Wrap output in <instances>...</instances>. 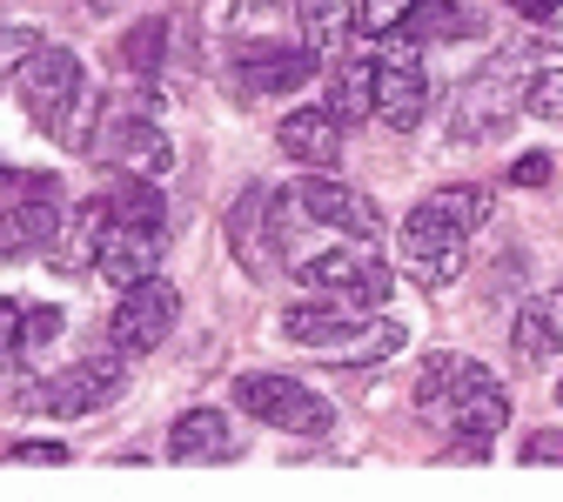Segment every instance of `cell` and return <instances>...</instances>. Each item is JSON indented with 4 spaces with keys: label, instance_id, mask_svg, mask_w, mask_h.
<instances>
[{
    "label": "cell",
    "instance_id": "obj_1",
    "mask_svg": "<svg viewBox=\"0 0 563 502\" xmlns=\"http://www.w3.org/2000/svg\"><path fill=\"white\" fill-rule=\"evenodd\" d=\"M416 409L430 415L437 428H450L456 443H489V436H497V428L510 422V389L489 376L476 355L437 348V355H422Z\"/></svg>",
    "mask_w": 563,
    "mask_h": 502
},
{
    "label": "cell",
    "instance_id": "obj_2",
    "mask_svg": "<svg viewBox=\"0 0 563 502\" xmlns=\"http://www.w3.org/2000/svg\"><path fill=\"white\" fill-rule=\"evenodd\" d=\"M530 75L537 67L523 60V54H489L476 75L463 81V94H456V114H450V134L456 141H497L517 114H530Z\"/></svg>",
    "mask_w": 563,
    "mask_h": 502
},
{
    "label": "cell",
    "instance_id": "obj_3",
    "mask_svg": "<svg viewBox=\"0 0 563 502\" xmlns=\"http://www.w3.org/2000/svg\"><path fill=\"white\" fill-rule=\"evenodd\" d=\"M88 155H95L101 168H114V175H148V181H162V175L175 168V141L155 127V114L141 108V101H128V108H108V114H101Z\"/></svg>",
    "mask_w": 563,
    "mask_h": 502
},
{
    "label": "cell",
    "instance_id": "obj_4",
    "mask_svg": "<svg viewBox=\"0 0 563 502\" xmlns=\"http://www.w3.org/2000/svg\"><path fill=\"white\" fill-rule=\"evenodd\" d=\"M235 402H242V415L282 428V436H329V422H335V409H329L309 382H296V376H268V369L235 376Z\"/></svg>",
    "mask_w": 563,
    "mask_h": 502
},
{
    "label": "cell",
    "instance_id": "obj_5",
    "mask_svg": "<svg viewBox=\"0 0 563 502\" xmlns=\"http://www.w3.org/2000/svg\"><path fill=\"white\" fill-rule=\"evenodd\" d=\"M296 275L309 281L316 295H342V302H356V309H383L389 289H396V275L376 261V242H349V235H342V248L302 255Z\"/></svg>",
    "mask_w": 563,
    "mask_h": 502
},
{
    "label": "cell",
    "instance_id": "obj_6",
    "mask_svg": "<svg viewBox=\"0 0 563 502\" xmlns=\"http://www.w3.org/2000/svg\"><path fill=\"white\" fill-rule=\"evenodd\" d=\"M121 362L114 355H101V362H75V369H47V376H34L27 389H21V409L27 415H54V422H67V415H95L101 402H114L121 395Z\"/></svg>",
    "mask_w": 563,
    "mask_h": 502
},
{
    "label": "cell",
    "instance_id": "obj_7",
    "mask_svg": "<svg viewBox=\"0 0 563 502\" xmlns=\"http://www.w3.org/2000/svg\"><path fill=\"white\" fill-rule=\"evenodd\" d=\"M396 255H402L409 281H422V289H450V281L463 275V261H470V235L422 201L409 222L396 228Z\"/></svg>",
    "mask_w": 563,
    "mask_h": 502
},
{
    "label": "cell",
    "instance_id": "obj_8",
    "mask_svg": "<svg viewBox=\"0 0 563 502\" xmlns=\"http://www.w3.org/2000/svg\"><path fill=\"white\" fill-rule=\"evenodd\" d=\"M282 201H289L309 228H329V235H349V242H383V208H376L369 194H356V188L329 181L322 168H309Z\"/></svg>",
    "mask_w": 563,
    "mask_h": 502
},
{
    "label": "cell",
    "instance_id": "obj_9",
    "mask_svg": "<svg viewBox=\"0 0 563 502\" xmlns=\"http://www.w3.org/2000/svg\"><path fill=\"white\" fill-rule=\"evenodd\" d=\"M175 315H181V295L168 289L162 275L128 281L121 302H114V315H108V342H114V355H155V348L175 335Z\"/></svg>",
    "mask_w": 563,
    "mask_h": 502
},
{
    "label": "cell",
    "instance_id": "obj_10",
    "mask_svg": "<svg viewBox=\"0 0 563 502\" xmlns=\"http://www.w3.org/2000/svg\"><path fill=\"white\" fill-rule=\"evenodd\" d=\"M14 88H21V108H27L41 127H60V121H67V108L81 101L88 75H81V60L67 54V47L41 41V47H34L21 67H14Z\"/></svg>",
    "mask_w": 563,
    "mask_h": 502
},
{
    "label": "cell",
    "instance_id": "obj_11",
    "mask_svg": "<svg viewBox=\"0 0 563 502\" xmlns=\"http://www.w3.org/2000/svg\"><path fill=\"white\" fill-rule=\"evenodd\" d=\"M60 181L54 175H34L14 201H0V255H41L54 248L60 222H67V208H60Z\"/></svg>",
    "mask_w": 563,
    "mask_h": 502
},
{
    "label": "cell",
    "instance_id": "obj_12",
    "mask_svg": "<svg viewBox=\"0 0 563 502\" xmlns=\"http://www.w3.org/2000/svg\"><path fill=\"white\" fill-rule=\"evenodd\" d=\"M229 248H235V261H242V275H268L275 268V255H282V228H275V194L262 188V181H249L242 194H235V208H229Z\"/></svg>",
    "mask_w": 563,
    "mask_h": 502
},
{
    "label": "cell",
    "instance_id": "obj_13",
    "mask_svg": "<svg viewBox=\"0 0 563 502\" xmlns=\"http://www.w3.org/2000/svg\"><path fill=\"white\" fill-rule=\"evenodd\" d=\"M155 261H162V228L108 214V222H101V242H95V268H101V281L128 289V281H148Z\"/></svg>",
    "mask_w": 563,
    "mask_h": 502
},
{
    "label": "cell",
    "instance_id": "obj_14",
    "mask_svg": "<svg viewBox=\"0 0 563 502\" xmlns=\"http://www.w3.org/2000/svg\"><path fill=\"white\" fill-rule=\"evenodd\" d=\"M422 114H430V75H422V60L416 54L376 60V121L396 134H416Z\"/></svg>",
    "mask_w": 563,
    "mask_h": 502
},
{
    "label": "cell",
    "instance_id": "obj_15",
    "mask_svg": "<svg viewBox=\"0 0 563 502\" xmlns=\"http://www.w3.org/2000/svg\"><path fill=\"white\" fill-rule=\"evenodd\" d=\"M316 60H322V47H309V41H302V47L262 41V47H249L235 88H242V94H296V88L316 81Z\"/></svg>",
    "mask_w": 563,
    "mask_h": 502
},
{
    "label": "cell",
    "instance_id": "obj_16",
    "mask_svg": "<svg viewBox=\"0 0 563 502\" xmlns=\"http://www.w3.org/2000/svg\"><path fill=\"white\" fill-rule=\"evenodd\" d=\"M168 456L175 462H235L242 456V428L222 409H181L168 422Z\"/></svg>",
    "mask_w": 563,
    "mask_h": 502
},
{
    "label": "cell",
    "instance_id": "obj_17",
    "mask_svg": "<svg viewBox=\"0 0 563 502\" xmlns=\"http://www.w3.org/2000/svg\"><path fill=\"white\" fill-rule=\"evenodd\" d=\"M275 148L289 155L296 168H335L342 161V114L335 108H296L289 121L275 127Z\"/></svg>",
    "mask_w": 563,
    "mask_h": 502
},
{
    "label": "cell",
    "instance_id": "obj_18",
    "mask_svg": "<svg viewBox=\"0 0 563 502\" xmlns=\"http://www.w3.org/2000/svg\"><path fill=\"white\" fill-rule=\"evenodd\" d=\"M363 322H369V309L342 302V295H322V302H296V309H282V335L302 342V348H316V355H329L342 335H356Z\"/></svg>",
    "mask_w": 563,
    "mask_h": 502
},
{
    "label": "cell",
    "instance_id": "obj_19",
    "mask_svg": "<svg viewBox=\"0 0 563 502\" xmlns=\"http://www.w3.org/2000/svg\"><path fill=\"white\" fill-rule=\"evenodd\" d=\"M510 348H517V362H530V369L556 362V355H563V289H550V295H537V302L517 309Z\"/></svg>",
    "mask_w": 563,
    "mask_h": 502
},
{
    "label": "cell",
    "instance_id": "obj_20",
    "mask_svg": "<svg viewBox=\"0 0 563 502\" xmlns=\"http://www.w3.org/2000/svg\"><path fill=\"white\" fill-rule=\"evenodd\" d=\"M329 108H335L342 121H369V114H376V60H369L363 47H342V54H335Z\"/></svg>",
    "mask_w": 563,
    "mask_h": 502
},
{
    "label": "cell",
    "instance_id": "obj_21",
    "mask_svg": "<svg viewBox=\"0 0 563 502\" xmlns=\"http://www.w3.org/2000/svg\"><path fill=\"white\" fill-rule=\"evenodd\" d=\"M289 14H296L302 41L322 47V54H342L349 41H356V0H296Z\"/></svg>",
    "mask_w": 563,
    "mask_h": 502
},
{
    "label": "cell",
    "instance_id": "obj_22",
    "mask_svg": "<svg viewBox=\"0 0 563 502\" xmlns=\"http://www.w3.org/2000/svg\"><path fill=\"white\" fill-rule=\"evenodd\" d=\"M470 34H483V14L456 8V0H416V14L402 27V41H416V47H443V41H470Z\"/></svg>",
    "mask_w": 563,
    "mask_h": 502
},
{
    "label": "cell",
    "instance_id": "obj_23",
    "mask_svg": "<svg viewBox=\"0 0 563 502\" xmlns=\"http://www.w3.org/2000/svg\"><path fill=\"white\" fill-rule=\"evenodd\" d=\"M108 214H121V222H148V228H162V222H168V201H162V188H155L148 175H121V188L108 194Z\"/></svg>",
    "mask_w": 563,
    "mask_h": 502
},
{
    "label": "cell",
    "instance_id": "obj_24",
    "mask_svg": "<svg viewBox=\"0 0 563 502\" xmlns=\"http://www.w3.org/2000/svg\"><path fill=\"white\" fill-rule=\"evenodd\" d=\"M162 60H168V21L162 14L155 21H134L121 34V67H128V75H155Z\"/></svg>",
    "mask_w": 563,
    "mask_h": 502
},
{
    "label": "cell",
    "instance_id": "obj_25",
    "mask_svg": "<svg viewBox=\"0 0 563 502\" xmlns=\"http://www.w3.org/2000/svg\"><path fill=\"white\" fill-rule=\"evenodd\" d=\"M416 14V0H356V34L363 41H396Z\"/></svg>",
    "mask_w": 563,
    "mask_h": 502
},
{
    "label": "cell",
    "instance_id": "obj_26",
    "mask_svg": "<svg viewBox=\"0 0 563 502\" xmlns=\"http://www.w3.org/2000/svg\"><path fill=\"white\" fill-rule=\"evenodd\" d=\"M430 208L443 214V222H456L463 235H476V228L489 222V194H483V188H437Z\"/></svg>",
    "mask_w": 563,
    "mask_h": 502
},
{
    "label": "cell",
    "instance_id": "obj_27",
    "mask_svg": "<svg viewBox=\"0 0 563 502\" xmlns=\"http://www.w3.org/2000/svg\"><path fill=\"white\" fill-rule=\"evenodd\" d=\"M282 8H296V0H235V8H229V27L242 34V41H268V21L282 14Z\"/></svg>",
    "mask_w": 563,
    "mask_h": 502
},
{
    "label": "cell",
    "instance_id": "obj_28",
    "mask_svg": "<svg viewBox=\"0 0 563 502\" xmlns=\"http://www.w3.org/2000/svg\"><path fill=\"white\" fill-rule=\"evenodd\" d=\"M21 322H27V302L0 295V376H8L14 362H27V348H21Z\"/></svg>",
    "mask_w": 563,
    "mask_h": 502
},
{
    "label": "cell",
    "instance_id": "obj_29",
    "mask_svg": "<svg viewBox=\"0 0 563 502\" xmlns=\"http://www.w3.org/2000/svg\"><path fill=\"white\" fill-rule=\"evenodd\" d=\"M523 101H530V114H537V121H563V67H537Z\"/></svg>",
    "mask_w": 563,
    "mask_h": 502
},
{
    "label": "cell",
    "instance_id": "obj_30",
    "mask_svg": "<svg viewBox=\"0 0 563 502\" xmlns=\"http://www.w3.org/2000/svg\"><path fill=\"white\" fill-rule=\"evenodd\" d=\"M60 335V309H47V302H27V322H21V348H27V362L34 355H47V342Z\"/></svg>",
    "mask_w": 563,
    "mask_h": 502
},
{
    "label": "cell",
    "instance_id": "obj_31",
    "mask_svg": "<svg viewBox=\"0 0 563 502\" xmlns=\"http://www.w3.org/2000/svg\"><path fill=\"white\" fill-rule=\"evenodd\" d=\"M523 462H563V428H530Z\"/></svg>",
    "mask_w": 563,
    "mask_h": 502
},
{
    "label": "cell",
    "instance_id": "obj_32",
    "mask_svg": "<svg viewBox=\"0 0 563 502\" xmlns=\"http://www.w3.org/2000/svg\"><path fill=\"white\" fill-rule=\"evenodd\" d=\"M510 181H517V188H543V181H550V161H543V155H523V161L510 168Z\"/></svg>",
    "mask_w": 563,
    "mask_h": 502
},
{
    "label": "cell",
    "instance_id": "obj_33",
    "mask_svg": "<svg viewBox=\"0 0 563 502\" xmlns=\"http://www.w3.org/2000/svg\"><path fill=\"white\" fill-rule=\"evenodd\" d=\"M21 462H67V443H21Z\"/></svg>",
    "mask_w": 563,
    "mask_h": 502
},
{
    "label": "cell",
    "instance_id": "obj_34",
    "mask_svg": "<svg viewBox=\"0 0 563 502\" xmlns=\"http://www.w3.org/2000/svg\"><path fill=\"white\" fill-rule=\"evenodd\" d=\"M510 8H517V14H523V21H550V14H556V8H563V0H510Z\"/></svg>",
    "mask_w": 563,
    "mask_h": 502
},
{
    "label": "cell",
    "instance_id": "obj_35",
    "mask_svg": "<svg viewBox=\"0 0 563 502\" xmlns=\"http://www.w3.org/2000/svg\"><path fill=\"white\" fill-rule=\"evenodd\" d=\"M27 181H34V175H21V168H8V161H0V201H14Z\"/></svg>",
    "mask_w": 563,
    "mask_h": 502
},
{
    "label": "cell",
    "instance_id": "obj_36",
    "mask_svg": "<svg viewBox=\"0 0 563 502\" xmlns=\"http://www.w3.org/2000/svg\"><path fill=\"white\" fill-rule=\"evenodd\" d=\"M556 402H563V376H556Z\"/></svg>",
    "mask_w": 563,
    "mask_h": 502
},
{
    "label": "cell",
    "instance_id": "obj_37",
    "mask_svg": "<svg viewBox=\"0 0 563 502\" xmlns=\"http://www.w3.org/2000/svg\"><path fill=\"white\" fill-rule=\"evenodd\" d=\"M0 81H8V60H0Z\"/></svg>",
    "mask_w": 563,
    "mask_h": 502
}]
</instances>
